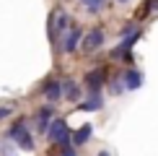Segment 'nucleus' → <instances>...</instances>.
<instances>
[{
    "mask_svg": "<svg viewBox=\"0 0 158 156\" xmlns=\"http://www.w3.org/2000/svg\"><path fill=\"white\" fill-rule=\"evenodd\" d=\"M47 138L55 143L60 151H65V148L73 146V143H70V130H68V125H65L62 117H57V120L49 122V128H47Z\"/></svg>",
    "mask_w": 158,
    "mask_h": 156,
    "instance_id": "1",
    "label": "nucleus"
},
{
    "mask_svg": "<svg viewBox=\"0 0 158 156\" xmlns=\"http://www.w3.org/2000/svg\"><path fill=\"white\" fill-rule=\"evenodd\" d=\"M150 5H153V8H158V0H150Z\"/></svg>",
    "mask_w": 158,
    "mask_h": 156,
    "instance_id": "19",
    "label": "nucleus"
},
{
    "mask_svg": "<svg viewBox=\"0 0 158 156\" xmlns=\"http://www.w3.org/2000/svg\"><path fill=\"white\" fill-rule=\"evenodd\" d=\"M140 86H143V76H140V70L130 68L127 73H124V89H140Z\"/></svg>",
    "mask_w": 158,
    "mask_h": 156,
    "instance_id": "10",
    "label": "nucleus"
},
{
    "mask_svg": "<svg viewBox=\"0 0 158 156\" xmlns=\"http://www.w3.org/2000/svg\"><path fill=\"white\" fill-rule=\"evenodd\" d=\"M119 3H124V0H119Z\"/></svg>",
    "mask_w": 158,
    "mask_h": 156,
    "instance_id": "21",
    "label": "nucleus"
},
{
    "mask_svg": "<svg viewBox=\"0 0 158 156\" xmlns=\"http://www.w3.org/2000/svg\"><path fill=\"white\" fill-rule=\"evenodd\" d=\"M104 107V102H101V96L94 94L88 102H83V104H78V109H83V112H96V109H101Z\"/></svg>",
    "mask_w": 158,
    "mask_h": 156,
    "instance_id": "12",
    "label": "nucleus"
},
{
    "mask_svg": "<svg viewBox=\"0 0 158 156\" xmlns=\"http://www.w3.org/2000/svg\"><path fill=\"white\" fill-rule=\"evenodd\" d=\"M101 44H104V31L101 29H91L88 34H85V39H83V52L91 55V52H96Z\"/></svg>",
    "mask_w": 158,
    "mask_h": 156,
    "instance_id": "4",
    "label": "nucleus"
},
{
    "mask_svg": "<svg viewBox=\"0 0 158 156\" xmlns=\"http://www.w3.org/2000/svg\"><path fill=\"white\" fill-rule=\"evenodd\" d=\"M55 120V117H52V107L47 104V107H42L36 112V130H42V133H47V128H49V122Z\"/></svg>",
    "mask_w": 158,
    "mask_h": 156,
    "instance_id": "8",
    "label": "nucleus"
},
{
    "mask_svg": "<svg viewBox=\"0 0 158 156\" xmlns=\"http://www.w3.org/2000/svg\"><path fill=\"white\" fill-rule=\"evenodd\" d=\"M111 91H114V94H122V91H124V86H122V83H117V81H114V83H111Z\"/></svg>",
    "mask_w": 158,
    "mask_h": 156,
    "instance_id": "16",
    "label": "nucleus"
},
{
    "mask_svg": "<svg viewBox=\"0 0 158 156\" xmlns=\"http://www.w3.org/2000/svg\"><path fill=\"white\" fill-rule=\"evenodd\" d=\"M81 3H83V8H85V11L96 13V11H98V8L104 5V0H81Z\"/></svg>",
    "mask_w": 158,
    "mask_h": 156,
    "instance_id": "14",
    "label": "nucleus"
},
{
    "mask_svg": "<svg viewBox=\"0 0 158 156\" xmlns=\"http://www.w3.org/2000/svg\"><path fill=\"white\" fill-rule=\"evenodd\" d=\"M91 133H94V128H91V125H81L75 133H70V143H73V148L85 146V143L91 141Z\"/></svg>",
    "mask_w": 158,
    "mask_h": 156,
    "instance_id": "7",
    "label": "nucleus"
},
{
    "mask_svg": "<svg viewBox=\"0 0 158 156\" xmlns=\"http://www.w3.org/2000/svg\"><path fill=\"white\" fill-rule=\"evenodd\" d=\"M81 39H83V31L78 29V26H70L68 31H65V42H62V52H75V47L81 44Z\"/></svg>",
    "mask_w": 158,
    "mask_h": 156,
    "instance_id": "5",
    "label": "nucleus"
},
{
    "mask_svg": "<svg viewBox=\"0 0 158 156\" xmlns=\"http://www.w3.org/2000/svg\"><path fill=\"white\" fill-rule=\"evenodd\" d=\"M8 138L13 143H18L21 151H34V138H31L29 128H26V120H16L13 125L8 128Z\"/></svg>",
    "mask_w": 158,
    "mask_h": 156,
    "instance_id": "2",
    "label": "nucleus"
},
{
    "mask_svg": "<svg viewBox=\"0 0 158 156\" xmlns=\"http://www.w3.org/2000/svg\"><path fill=\"white\" fill-rule=\"evenodd\" d=\"M150 8H153V5H150V0H145V3H143L140 8L135 11V21H143V18H148V13H150Z\"/></svg>",
    "mask_w": 158,
    "mask_h": 156,
    "instance_id": "13",
    "label": "nucleus"
},
{
    "mask_svg": "<svg viewBox=\"0 0 158 156\" xmlns=\"http://www.w3.org/2000/svg\"><path fill=\"white\" fill-rule=\"evenodd\" d=\"M60 83H62V94H65L68 102H78L81 99V86H75L73 81H60Z\"/></svg>",
    "mask_w": 158,
    "mask_h": 156,
    "instance_id": "11",
    "label": "nucleus"
},
{
    "mask_svg": "<svg viewBox=\"0 0 158 156\" xmlns=\"http://www.w3.org/2000/svg\"><path fill=\"white\" fill-rule=\"evenodd\" d=\"M98 156H109V154H104V151H101V154H98Z\"/></svg>",
    "mask_w": 158,
    "mask_h": 156,
    "instance_id": "20",
    "label": "nucleus"
},
{
    "mask_svg": "<svg viewBox=\"0 0 158 156\" xmlns=\"http://www.w3.org/2000/svg\"><path fill=\"white\" fill-rule=\"evenodd\" d=\"M60 96H62V83L60 81H47L44 83V99L49 102V107L60 102Z\"/></svg>",
    "mask_w": 158,
    "mask_h": 156,
    "instance_id": "6",
    "label": "nucleus"
},
{
    "mask_svg": "<svg viewBox=\"0 0 158 156\" xmlns=\"http://www.w3.org/2000/svg\"><path fill=\"white\" fill-rule=\"evenodd\" d=\"M62 156H78V151H75L73 146H70V148H65V151H62Z\"/></svg>",
    "mask_w": 158,
    "mask_h": 156,
    "instance_id": "18",
    "label": "nucleus"
},
{
    "mask_svg": "<svg viewBox=\"0 0 158 156\" xmlns=\"http://www.w3.org/2000/svg\"><path fill=\"white\" fill-rule=\"evenodd\" d=\"M85 86H88L94 94H98V89L104 86V70L98 68V70H91L88 76H85Z\"/></svg>",
    "mask_w": 158,
    "mask_h": 156,
    "instance_id": "9",
    "label": "nucleus"
},
{
    "mask_svg": "<svg viewBox=\"0 0 158 156\" xmlns=\"http://www.w3.org/2000/svg\"><path fill=\"white\" fill-rule=\"evenodd\" d=\"M13 115V107L8 104V107H0V120H5V117H10Z\"/></svg>",
    "mask_w": 158,
    "mask_h": 156,
    "instance_id": "15",
    "label": "nucleus"
},
{
    "mask_svg": "<svg viewBox=\"0 0 158 156\" xmlns=\"http://www.w3.org/2000/svg\"><path fill=\"white\" fill-rule=\"evenodd\" d=\"M3 156H16V151H10V143H5V146H3Z\"/></svg>",
    "mask_w": 158,
    "mask_h": 156,
    "instance_id": "17",
    "label": "nucleus"
},
{
    "mask_svg": "<svg viewBox=\"0 0 158 156\" xmlns=\"http://www.w3.org/2000/svg\"><path fill=\"white\" fill-rule=\"evenodd\" d=\"M68 29H70V16L62 8H55L49 13V37H52V42H60Z\"/></svg>",
    "mask_w": 158,
    "mask_h": 156,
    "instance_id": "3",
    "label": "nucleus"
}]
</instances>
